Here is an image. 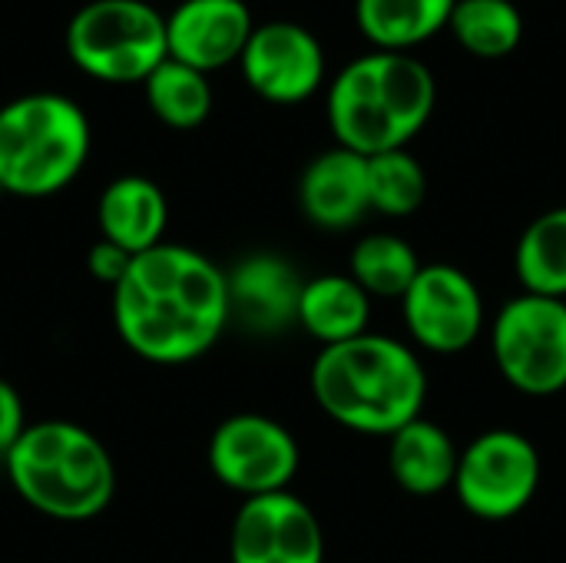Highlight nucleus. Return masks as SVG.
<instances>
[{
    "label": "nucleus",
    "instance_id": "nucleus-6",
    "mask_svg": "<svg viewBox=\"0 0 566 563\" xmlns=\"http://www.w3.org/2000/svg\"><path fill=\"white\" fill-rule=\"evenodd\" d=\"M66 56L99 83H146L169 60L166 17L146 0H90L66 23Z\"/></svg>",
    "mask_w": 566,
    "mask_h": 563
},
{
    "label": "nucleus",
    "instance_id": "nucleus-16",
    "mask_svg": "<svg viewBox=\"0 0 566 563\" xmlns=\"http://www.w3.org/2000/svg\"><path fill=\"white\" fill-rule=\"evenodd\" d=\"M169 222V202L163 189L146 176L113 179L96 202L99 239L126 249L129 256L149 252L163 242Z\"/></svg>",
    "mask_w": 566,
    "mask_h": 563
},
{
    "label": "nucleus",
    "instance_id": "nucleus-4",
    "mask_svg": "<svg viewBox=\"0 0 566 563\" xmlns=\"http://www.w3.org/2000/svg\"><path fill=\"white\" fill-rule=\"evenodd\" d=\"M3 471L27 508L63 524L99 518L116 494V465L106 445L63 418L27 425L3 455Z\"/></svg>",
    "mask_w": 566,
    "mask_h": 563
},
{
    "label": "nucleus",
    "instance_id": "nucleus-21",
    "mask_svg": "<svg viewBox=\"0 0 566 563\" xmlns=\"http://www.w3.org/2000/svg\"><path fill=\"white\" fill-rule=\"evenodd\" d=\"M418 272V252L395 232H371L358 239L348 256V275L368 292V299H405Z\"/></svg>",
    "mask_w": 566,
    "mask_h": 563
},
{
    "label": "nucleus",
    "instance_id": "nucleus-19",
    "mask_svg": "<svg viewBox=\"0 0 566 563\" xmlns=\"http://www.w3.org/2000/svg\"><path fill=\"white\" fill-rule=\"evenodd\" d=\"M458 0H355V23L371 50L411 53L448 30Z\"/></svg>",
    "mask_w": 566,
    "mask_h": 563
},
{
    "label": "nucleus",
    "instance_id": "nucleus-24",
    "mask_svg": "<svg viewBox=\"0 0 566 563\" xmlns=\"http://www.w3.org/2000/svg\"><path fill=\"white\" fill-rule=\"evenodd\" d=\"M424 196H428L424 166L408 149L368 156V199L375 212L405 219L421 209Z\"/></svg>",
    "mask_w": 566,
    "mask_h": 563
},
{
    "label": "nucleus",
    "instance_id": "nucleus-1",
    "mask_svg": "<svg viewBox=\"0 0 566 563\" xmlns=\"http://www.w3.org/2000/svg\"><path fill=\"white\" fill-rule=\"evenodd\" d=\"M229 282L199 249L159 242L133 256L113 289V325L119 342L153 365H189L229 329Z\"/></svg>",
    "mask_w": 566,
    "mask_h": 563
},
{
    "label": "nucleus",
    "instance_id": "nucleus-20",
    "mask_svg": "<svg viewBox=\"0 0 566 563\" xmlns=\"http://www.w3.org/2000/svg\"><path fill=\"white\" fill-rule=\"evenodd\" d=\"M514 269L524 292L566 302V206L541 212L521 232Z\"/></svg>",
    "mask_w": 566,
    "mask_h": 563
},
{
    "label": "nucleus",
    "instance_id": "nucleus-7",
    "mask_svg": "<svg viewBox=\"0 0 566 563\" xmlns=\"http://www.w3.org/2000/svg\"><path fill=\"white\" fill-rule=\"evenodd\" d=\"M491 352L501 378L531 398L566 388V302L514 295L491 322Z\"/></svg>",
    "mask_w": 566,
    "mask_h": 563
},
{
    "label": "nucleus",
    "instance_id": "nucleus-23",
    "mask_svg": "<svg viewBox=\"0 0 566 563\" xmlns=\"http://www.w3.org/2000/svg\"><path fill=\"white\" fill-rule=\"evenodd\" d=\"M146 103L159 123L169 129H196L212 113V83L206 73L179 63L163 60L143 83Z\"/></svg>",
    "mask_w": 566,
    "mask_h": 563
},
{
    "label": "nucleus",
    "instance_id": "nucleus-10",
    "mask_svg": "<svg viewBox=\"0 0 566 563\" xmlns=\"http://www.w3.org/2000/svg\"><path fill=\"white\" fill-rule=\"evenodd\" d=\"M408 335L431 355H461L484 332V299L478 282L451 265H421L418 279L401 299Z\"/></svg>",
    "mask_w": 566,
    "mask_h": 563
},
{
    "label": "nucleus",
    "instance_id": "nucleus-25",
    "mask_svg": "<svg viewBox=\"0 0 566 563\" xmlns=\"http://www.w3.org/2000/svg\"><path fill=\"white\" fill-rule=\"evenodd\" d=\"M129 262H133V256L126 249L106 242V239L93 242L90 252H86V272H90V279H96V282L109 285V289H116L123 282Z\"/></svg>",
    "mask_w": 566,
    "mask_h": 563
},
{
    "label": "nucleus",
    "instance_id": "nucleus-5",
    "mask_svg": "<svg viewBox=\"0 0 566 563\" xmlns=\"http://www.w3.org/2000/svg\"><path fill=\"white\" fill-rule=\"evenodd\" d=\"M90 119L63 93H23L0 106V192L46 199L90 159Z\"/></svg>",
    "mask_w": 566,
    "mask_h": 563
},
{
    "label": "nucleus",
    "instance_id": "nucleus-12",
    "mask_svg": "<svg viewBox=\"0 0 566 563\" xmlns=\"http://www.w3.org/2000/svg\"><path fill=\"white\" fill-rule=\"evenodd\" d=\"M232 563H325L315 511L292 491L242 501L229 531Z\"/></svg>",
    "mask_w": 566,
    "mask_h": 563
},
{
    "label": "nucleus",
    "instance_id": "nucleus-13",
    "mask_svg": "<svg viewBox=\"0 0 566 563\" xmlns=\"http://www.w3.org/2000/svg\"><path fill=\"white\" fill-rule=\"evenodd\" d=\"M255 30L245 0H182L166 17L169 60H179L199 73L239 63Z\"/></svg>",
    "mask_w": 566,
    "mask_h": 563
},
{
    "label": "nucleus",
    "instance_id": "nucleus-8",
    "mask_svg": "<svg viewBox=\"0 0 566 563\" xmlns=\"http://www.w3.org/2000/svg\"><path fill=\"white\" fill-rule=\"evenodd\" d=\"M541 455L531 438L514 428H491L478 435L458 461L454 494L461 508L481 521H511L541 491Z\"/></svg>",
    "mask_w": 566,
    "mask_h": 563
},
{
    "label": "nucleus",
    "instance_id": "nucleus-9",
    "mask_svg": "<svg viewBox=\"0 0 566 563\" xmlns=\"http://www.w3.org/2000/svg\"><path fill=\"white\" fill-rule=\"evenodd\" d=\"M302 465L295 435L269 415H232L209 438V471L212 478L249 498L289 491Z\"/></svg>",
    "mask_w": 566,
    "mask_h": 563
},
{
    "label": "nucleus",
    "instance_id": "nucleus-15",
    "mask_svg": "<svg viewBox=\"0 0 566 563\" xmlns=\"http://www.w3.org/2000/svg\"><path fill=\"white\" fill-rule=\"evenodd\" d=\"M298 206L302 216L325 229L345 232L371 212L368 199V156H358L345 146H332L318 153L298 179Z\"/></svg>",
    "mask_w": 566,
    "mask_h": 563
},
{
    "label": "nucleus",
    "instance_id": "nucleus-2",
    "mask_svg": "<svg viewBox=\"0 0 566 563\" xmlns=\"http://www.w3.org/2000/svg\"><path fill=\"white\" fill-rule=\"evenodd\" d=\"M315 405L342 428L391 438L421 418L428 375L415 348L391 335H358L328 345L312 362Z\"/></svg>",
    "mask_w": 566,
    "mask_h": 563
},
{
    "label": "nucleus",
    "instance_id": "nucleus-17",
    "mask_svg": "<svg viewBox=\"0 0 566 563\" xmlns=\"http://www.w3.org/2000/svg\"><path fill=\"white\" fill-rule=\"evenodd\" d=\"M461 451L454 438L428 418H415L388 438V468L401 491L415 498H434L454 488Z\"/></svg>",
    "mask_w": 566,
    "mask_h": 563
},
{
    "label": "nucleus",
    "instance_id": "nucleus-3",
    "mask_svg": "<svg viewBox=\"0 0 566 563\" xmlns=\"http://www.w3.org/2000/svg\"><path fill=\"white\" fill-rule=\"evenodd\" d=\"M438 106V80L415 53L368 50L328 83V126L335 146L358 156L408 149Z\"/></svg>",
    "mask_w": 566,
    "mask_h": 563
},
{
    "label": "nucleus",
    "instance_id": "nucleus-14",
    "mask_svg": "<svg viewBox=\"0 0 566 563\" xmlns=\"http://www.w3.org/2000/svg\"><path fill=\"white\" fill-rule=\"evenodd\" d=\"M229 315L252 335H282L298 325L305 279L275 252H252L229 272Z\"/></svg>",
    "mask_w": 566,
    "mask_h": 563
},
{
    "label": "nucleus",
    "instance_id": "nucleus-11",
    "mask_svg": "<svg viewBox=\"0 0 566 563\" xmlns=\"http://www.w3.org/2000/svg\"><path fill=\"white\" fill-rule=\"evenodd\" d=\"M242 76L255 96L275 106H295L312 100L325 83L322 40L292 20L255 23L242 56Z\"/></svg>",
    "mask_w": 566,
    "mask_h": 563
},
{
    "label": "nucleus",
    "instance_id": "nucleus-26",
    "mask_svg": "<svg viewBox=\"0 0 566 563\" xmlns=\"http://www.w3.org/2000/svg\"><path fill=\"white\" fill-rule=\"evenodd\" d=\"M27 411H23V398H20V392L7 382V378H0V461H3V455L17 445V438L27 431Z\"/></svg>",
    "mask_w": 566,
    "mask_h": 563
},
{
    "label": "nucleus",
    "instance_id": "nucleus-18",
    "mask_svg": "<svg viewBox=\"0 0 566 563\" xmlns=\"http://www.w3.org/2000/svg\"><path fill=\"white\" fill-rule=\"evenodd\" d=\"M368 319H371V299L352 275L305 279L302 302H298V325L315 342H322V348L365 335Z\"/></svg>",
    "mask_w": 566,
    "mask_h": 563
},
{
    "label": "nucleus",
    "instance_id": "nucleus-22",
    "mask_svg": "<svg viewBox=\"0 0 566 563\" xmlns=\"http://www.w3.org/2000/svg\"><path fill=\"white\" fill-rule=\"evenodd\" d=\"M448 30L471 56L501 60L521 46L524 13L514 0H458Z\"/></svg>",
    "mask_w": 566,
    "mask_h": 563
}]
</instances>
